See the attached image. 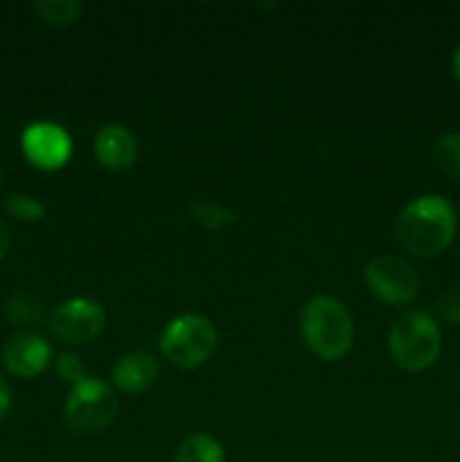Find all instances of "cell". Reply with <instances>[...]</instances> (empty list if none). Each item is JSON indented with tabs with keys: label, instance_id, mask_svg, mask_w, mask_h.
<instances>
[{
	"label": "cell",
	"instance_id": "1",
	"mask_svg": "<svg viewBox=\"0 0 460 462\" xmlns=\"http://www.w3.org/2000/svg\"><path fill=\"white\" fill-rule=\"evenodd\" d=\"M455 226L454 206L437 194H427L401 210L395 233L409 253L433 257L454 242Z\"/></svg>",
	"mask_w": 460,
	"mask_h": 462
},
{
	"label": "cell",
	"instance_id": "2",
	"mask_svg": "<svg viewBox=\"0 0 460 462\" xmlns=\"http://www.w3.org/2000/svg\"><path fill=\"white\" fill-rule=\"evenodd\" d=\"M300 332L314 355L325 361H338L350 352L354 341V325L350 311L341 300L318 296L302 310Z\"/></svg>",
	"mask_w": 460,
	"mask_h": 462
},
{
	"label": "cell",
	"instance_id": "3",
	"mask_svg": "<svg viewBox=\"0 0 460 462\" xmlns=\"http://www.w3.org/2000/svg\"><path fill=\"white\" fill-rule=\"evenodd\" d=\"M442 347V334L427 311H409L400 316L388 334V350L401 370L422 373L436 364Z\"/></svg>",
	"mask_w": 460,
	"mask_h": 462
},
{
	"label": "cell",
	"instance_id": "4",
	"mask_svg": "<svg viewBox=\"0 0 460 462\" xmlns=\"http://www.w3.org/2000/svg\"><path fill=\"white\" fill-rule=\"evenodd\" d=\"M216 347V329L198 314H183L171 320L161 337V350L179 368H198Z\"/></svg>",
	"mask_w": 460,
	"mask_h": 462
},
{
	"label": "cell",
	"instance_id": "5",
	"mask_svg": "<svg viewBox=\"0 0 460 462\" xmlns=\"http://www.w3.org/2000/svg\"><path fill=\"white\" fill-rule=\"evenodd\" d=\"M120 402L102 379L86 377L72 386L66 402V424L79 436H95L115 420Z\"/></svg>",
	"mask_w": 460,
	"mask_h": 462
},
{
	"label": "cell",
	"instance_id": "6",
	"mask_svg": "<svg viewBox=\"0 0 460 462\" xmlns=\"http://www.w3.org/2000/svg\"><path fill=\"white\" fill-rule=\"evenodd\" d=\"M365 284L379 300L388 305H409L410 300H415L419 289L413 266L391 255L374 257L365 266Z\"/></svg>",
	"mask_w": 460,
	"mask_h": 462
},
{
	"label": "cell",
	"instance_id": "7",
	"mask_svg": "<svg viewBox=\"0 0 460 462\" xmlns=\"http://www.w3.org/2000/svg\"><path fill=\"white\" fill-rule=\"evenodd\" d=\"M106 325V314L99 302L90 298H72L61 302L50 314V332L61 341L79 346L93 341Z\"/></svg>",
	"mask_w": 460,
	"mask_h": 462
},
{
	"label": "cell",
	"instance_id": "8",
	"mask_svg": "<svg viewBox=\"0 0 460 462\" xmlns=\"http://www.w3.org/2000/svg\"><path fill=\"white\" fill-rule=\"evenodd\" d=\"M23 152L27 161L43 171L61 170L72 156V140L63 126L52 122H34L23 134Z\"/></svg>",
	"mask_w": 460,
	"mask_h": 462
},
{
	"label": "cell",
	"instance_id": "9",
	"mask_svg": "<svg viewBox=\"0 0 460 462\" xmlns=\"http://www.w3.org/2000/svg\"><path fill=\"white\" fill-rule=\"evenodd\" d=\"M50 350L48 341L39 334L32 332H18L5 341L3 346V364L16 377H36L43 373L50 364Z\"/></svg>",
	"mask_w": 460,
	"mask_h": 462
},
{
	"label": "cell",
	"instance_id": "10",
	"mask_svg": "<svg viewBox=\"0 0 460 462\" xmlns=\"http://www.w3.org/2000/svg\"><path fill=\"white\" fill-rule=\"evenodd\" d=\"M95 158L104 170H129L138 156V143L126 126L108 125L95 138Z\"/></svg>",
	"mask_w": 460,
	"mask_h": 462
},
{
	"label": "cell",
	"instance_id": "11",
	"mask_svg": "<svg viewBox=\"0 0 460 462\" xmlns=\"http://www.w3.org/2000/svg\"><path fill=\"white\" fill-rule=\"evenodd\" d=\"M161 368L158 361L147 352H129V355L120 356L113 368V382L122 393L129 395H138V393L149 391L156 383Z\"/></svg>",
	"mask_w": 460,
	"mask_h": 462
},
{
	"label": "cell",
	"instance_id": "12",
	"mask_svg": "<svg viewBox=\"0 0 460 462\" xmlns=\"http://www.w3.org/2000/svg\"><path fill=\"white\" fill-rule=\"evenodd\" d=\"M224 447L206 433H194L180 442L176 462H224Z\"/></svg>",
	"mask_w": 460,
	"mask_h": 462
},
{
	"label": "cell",
	"instance_id": "13",
	"mask_svg": "<svg viewBox=\"0 0 460 462\" xmlns=\"http://www.w3.org/2000/svg\"><path fill=\"white\" fill-rule=\"evenodd\" d=\"M32 7L50 25H70L79 14L77 0H39Z\"/></svg>",
	"mask_w": 460,
	"mask_h": 462
},
{
	"label": "cell",
	"instance_id": "14",
	"mask_svg": "<svg viewBox=\"0 0 460 462\" xmlns=\"http://www.w3.org/2000/svg\"><path fill=\"white\" fill-rule=\"evenodd\" d=\"M41 311H43L41 302L34 296H27V293H14L5 302V314L16 325L36 323L41 319Z\"/></svg>",
	"mask_w": 460,
	"mask_h": 462
},
{
	"label": "cell",
	"instance_id": "15",
	"mask_svg": "<svg viewBox=\"0 0 460 462\" xmlns=\"http://www.w3.org/2000/svg\"><path fill=\"white\" fill-rule=\"evenodd\" d=\"M436 162L446 176L460 180V134H449L437 140Z\"/></svg>",
	"mask_w": 460,
	"mask_h": 462
},
{
	"label": "cell",
	"instance_id": "16",
	"mask_svg": "<svg viewBox=\"0 0 460 462\" xmlns=\"http://www.w3.org/2000/svg\"><path fill=\"white\" fill-rule=\"evenodd\" d=\"M189 212L194 215V219L201 221V224L210 230H219L221 226L233 221V212L224 210V208H219L216 203L210 201H197L189 208Z\"/></svg>",
	"mask_w": 460,
	"mask_h": 462
},
{
	"label": "cell",
	"instance_id": "17",
	"mask_svg": "<svg viewBox=\"0 0 460 462\" xmlns=\"http://www.w3.org/2000/svg\"><path fill=\"white\" fill-rule=\"evenodd\" d=\"M7 212L21 221H41L45 217V208L36 199L25 197V194H14L7 199Z\"/></svg>",
	"mask_w": 460,
	"mask_h": 462
},
{
	"label": "cell",
	"instance_id": "18",
	"mask_svg": "<svg viewBox=\"0 0 460 462\" xmlns=\"http://www.w3.org/2000/svg\"><path fill=\"white\" fill-rule=\"evenodd\" d=\"M57 373H59V377L63 379V382L72 383V386H77V383L84 382V379H86L84 364H81L79 356L70 355V352H66V355L59 356Z\"/></svg>",
	"mask_w": 460,
	"mask_h": 462
},
{
	"label": "cell",
	"instance_id": "19",
	"mask_svg": "<svg viewBox=\"0 0 460 462\" xmlns=\"http://www.w3.org/2000/svg\"><path fill=\"white\" fill-rule=\"evenodd\" d=\"M437 316H440L445 323L449 325H460V291L458 289H451L445 291L436 302Z\"/></svg>",
	"mask_w": 460,
	"mask_h": 462
},
{
	"label": "cell",
	"instance_id": "20",
	"mask_svg": "<svg viewBox=\"0 0 460 462\" xmlns=\"http://www.w3.org/2000/svg\"><path fill=\"white\" fill-rule=\"evenodd\" d=\"M9 409H12V388H9V383L0 377V422L7 418Z\"/></svg>",
	"mask_w": 460,
	"mask_h": 462
},
{
	"label": "cell",
	"instance_id": "21",
	"mask_svg": "<svg viewBox=\"0 0 460 462\" xmlns=\"http://www.w3.org/2000/svg\"><path fill=\"white\" fill-rule=\"evenodd\" d=\"M9 246H12V233H9V226L0 219V260L7 255Z\"/></svg>",
	"mask_w": 460,
	"mask_h": 462
},
{
	"label": "cell",
	"instance_id": "22",
	"mask_svg": "<svg viewBox=\"0 0 460 462\" xmlns=\"http://www.w3.org/2000/svg\"><path fill=\"white\" fill-rule=\"evenodd\" d=\"M451 68H454V75H455V79L460 81V48L455 50V54H454V61H451Z\"/></svg>",
	"mask_w": 460,
	"mask_h": 462
}]
</instances>
